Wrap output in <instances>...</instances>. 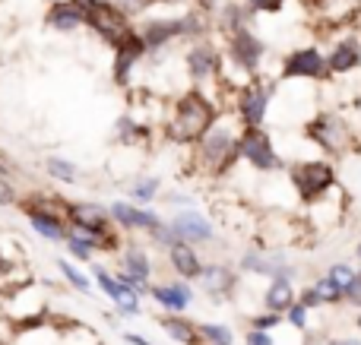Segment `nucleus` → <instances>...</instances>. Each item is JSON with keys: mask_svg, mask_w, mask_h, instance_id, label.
I'll list each match as a JSON object with an SVG mask.
<instances>
[{"mask_svg": "<svg viewBox=\"0 0 361 345\" xmlns=\"http://www.w3.org/2000/svg\"><path fill=\"white\" fill-rule=\"evenodd\" d=\"M212 120H216V111L212 105L197 92H187L184 99L175 105V118L169 124V137L175 143H197L209 133Z\"/></svg>", "mask_w": 361, "mask_h": 345, "instance_id": "obj_1", "label": "nucleus"}, {"mask_svg": "<svg viewBox=\"0 0 361 345\" xmlns=\"http://www.w3.org/2000/svg\"><path fill=\"white\" fill-rule=\"evenodd\" d=\"M292 187L298 190V196L305 203H317L320 196H326L336 187V171L330 162H298L292 171Z\"/></svg>", "mask_w": 361, "mask_h": 345, "instance_id": "obj_2", "label": "nucleus"}, {"mask_svg": "<svg viewBox=\"0 0 361 345\" xmlns=\"http://www.w3.org/2000/svg\"><path fill=\"white\" fill-rule=\"evenodd\" d=\"M238 152H241V137H235L231 124H212L209 133L200 139V158H203V165H209L216 171L225 162H231Z\"/></svg>", "mask_w": 361, "mask_h": 345, "instance_id": "obj_3", "label": "nucleus"}, {"mask_svg": "<svg viewBox=\"0 0 361 345\" xmlns=\"http://www.w3.org/2000/svg\"><path fill=\"white\" fill-rule=\"evenodd\" d=\"M241 156L247 158L254 168H260V171L282 168V158L276 156L273 139H269V133H263L260 127H244V133H241Z\"/></svg>", "mask_w": 361, "mask_h": 345, "instance_id": "obj_4", "label": "nucleus"}, {"mask_svg": "<svg viewBox=\"0 0 361 345\" xmlns=\"http://www.w3.org/2000/svg\"><path fill=\"white\" fill-rule=\"evenodd\" d=\"M86 10V23L92 25L99 35H105L108 42H124L130 32H127V23H124V13L118 6H111L108 0H99V4H82Z\"/></svg>", "mask_w": 361, "mask_h": 345, "instance_id": "obj_5", "label": "nucleus"}, {"mask_svg": "<svg viewBox=\"0 0 361 345\" xmlns=\"http://www.w3.org/2000/svg\"><path fill=\"white\" fill-rule=\"evenodd\" d=\"M307 139H314L324 152H343L349 143V127L336 114H317L307 124Z\"/></svg>", "mask_w": 361, "mask_h": 345, "instance_id": "obj_6", "label": "nucleus"}, {"mask_svg": "<svg viewBox=\"0 0 361 345\" xmlns=\"http://www.w3.org/2000/svg\"><path fill=\"white\" fill-rule=\"evenodd\" d=\"M326 70H330V63H326V57L317 48L292 51L286 57V63H282V76L286 80H320Z\"/></svg>", "mask_w": 361, "mask_h": 345, "instance_id": "obj_7", "label": "nucleus"}, {"mask_svg": "<svg viewBox=\"0 0 361 345\" xmlns=\"http://www.w3.org/2000/svg\"><path fill=\"white\" fill-rule=\"evenodd\" d=\"M171 232L178 234V241H187V244H206L212 241V225L197 213V209H184L171 219Z\"/></svg>", "mask_w": 361, "mask_h": 345, "instance_id": "obj_8", "label": "nucleus"}, {"mask_svg": "<svg viewBox=\"0 0 361 345\" xmlns=\"http://www.w3.org/2000/svg\"><path fill=\"white\" fill-rule=\"evenodd\" d=\"M197 29V19L187 16V19H156V23H146L143 29V42L146 48H156V44L169 42V38L187 35V32Z\"/></svg>", "mask_w": 361, "mask_h": 345, "instance_id": "obj_9", "label": "nucleus"}, {"mask_svg": "<svg viewBox=\"0 0 361 345\" xmlns=\"http://www.w3.org/2000/svg\"><path fill=\"white\" fill-rule=\"evenodd\" d=\"M263 57V42L247 29H238L235 38H231V61L244 70H254Z\"/></svg>", "mask_w": 361, "mask_h": 345, "instance_id": "obj_10", "label": "nucleus"}, {"mask_svg": "<svg viewBox=\"0 0 361 345\" xmlns=\"http://www.w3.org/2000/svg\"><path fill=\"white\" fill-rule=\"evenodd\" d=\"M269 108V86H247L241 92V118L244 127H260Z\"/></svg>", "mask_w": 361, "mask_h": 345, "instance_id": "obj_11", "label": "nucleus"}, {"mask_svg": "<svg viewBox=\"0 0 361 345\" xmlns=\"http://www.w3.org/2000/svg\"><path fill=\"white\" fill-rule=\"evenodd\" d=\"M169 260H171V266H175V272L180 279H200L203 276V260H200V253L193 251L187 241H178V244H171L169 247Z\"/></svg>", "mask_w": 361, "mask_h": 345, "instance_id": "obj_12", "label": "nucleus"}, {"mask_svg": "<svg viewBox=\"0 0 361 345\" xmlns=\"http://www.w3.org/2000/svg\"><path fill=\"white\" fill-rule=\"evenodd\" d=\"M111 215L121 222L124 228H143V232H152L156 234L159 228L165 225L162 219H159L156 213H149V209H133V206H127V203H114L111 206Z\"/></svg>", "mask_w": 361, "mask_h": 345, "instance_id": "obj_13", "label": "nucleus"}, {"mask_svg": "<svg viewBox=\"0 0 361 345\" xmlns=\"http://www.w3.org/2000/svg\"><path fill=\"white\" fill-rule=\"evenodd\" d=\"M149 295L156 298L159 304H162L165 310H171V314H180V310L190 308L193 301V291L187 289L184 282H171V285H152Z\"/></svg>", "mask_w": 361, "mask_h": 345, "instance_id": "obj_14", "label": "nucleus"}, {"mask_svg": "<svg viewBox=\"0 0 361 345\" xmlns=\"http://www.w3.org/2000/svg\"><path fill=\"white\" fill-rule=\"evenodd\" d=\"M25 215H29L32 228H35L42 238L48 241H67V228H63V222L57 219L51 209H38V206H25Z\"/></svg>", "mask_w": 361, "mask_h": 345, "instance_id": "obj_15", "label": "nucleus"}, {"mask_svg": "<svg viewBox=\"0 0 361 345\" xmlns=\"http://www.w3.org/2000/svg\"><path fill=\"white\" fill-rule=\"evenodd\" d=\"M326 63H330L333 73H349V70H355L361 63V44L355 38H345V42H339L336 48L330 51Z\"/></svg>", "mask_w": 361, "mask_h": 345, "instance_id": "obj_16", "label": "nucleus"}, {"mask_svg": "<svg viewBox=\"0 0 361 345\" xmlns=\"http://www.w3.org/2000/svg\"><path fill=\"white\" fill-rule=\"evenodd\" d=\"M263 301H267V310L269 314H288V310L295 308V289L288 279H273L267 289V295H263Z\"/></svg>", "mask_w": 361, "mask_h": 345, "instance_id": "obj_17", "label": "nucleus"}, {"mask_svg": "<svg viewBox=\"0 0 361 345\" xmlns=\"http://www.w3.org/2000/svg\"><path fill=\"white\" fill-rule=\"evenodd\" d=\"M146 51V42H143V35H127L124 42L118 44V63H114V76L118 80H127V73H130V67L137 63V57Z\"/></svg>", "mask_w": 361, "mask_h": 345, "instance_id": "obj_18", "label": "nucleus"}, {"mask_svg": "<svg viewBox=\"0 0 361 345\" xmlns=\"http://www.w3.org/2000/svg\"><path fill=\"white\" fill-rule=\"evenodd\" d=\"M48 23L61 32H70V29L86 23V10H82L80 0H73V4H57L54 10L48 13Z\"/></svg>", "mask_w": 361, "mask_h": 345, "instance_id": "obj_19", "label": "nucleus"}, {"mask_svg": "<svg viewBox=\"0 0 361 345\" xmlns=\"http://www.w3.org/2000/svg\"><path fill=\"white\" fill-rule=\"evenodd\" d=\"M162 330H165V333H169L175 342H180V345H197V342H200V330L193 327L190 320L178 317V314L162 317Z\"/></svg>", "mask_w": 361, "mask_h": 345, "instance_id": "obj_20", "label": "nucleus"}, {"mask_svg": "<svg viewBox=\"0 0 361 345\" xmlns=\"http://www.w3.org/2000/svg\"><path fill=\"white\" fill-rule=\"evenodd\" d=\"M124 272L133 279V282L146 285V279H149V272H152L149 253H146V251H137V247H130V251L124 253Z\"/></svg>", "mask_w": 361, "mask_h": 345, "instance_id": "obj_21", "label": "nucleus"}, {"mask_svg": "<svg viewBox=\"0 0 361 345\" xmlns=\"http://www.w3.org/2000/svg\"><path fill=\"white\" fill-rule=\"evenodd\" d=\"M187 67H190V73L197 76V80H203V76L212 73V67H216V51L206 48V44H197V48L187 54Z\"/></svg>", "mask_w": 361, "mask_h": 345, "instance_id": "obj_22", "label": "nucleus"}, {"mask_svg": "<svg viewBox=\"0 0 361 345\" xmlns=\"http://www.w3.org/2000/svg\"><path fill=\"white\" fill-rule=\"evenodd\" d=\"M314 291H317V298H320V304H339V301H345V291L339 289L336 282H333L330 276H324L320 282H314L311 285Z\"/></svg>", "mask_w": 361, "mask_h": 345, "instance_id": "obj_23", "label": "nucleus"}, {"mask_svg": "<svg viewBox=\"0 0 361 345\" xmlns=\"http://www.w3.org/2000/svg\"><path fill=\"white\" fill-rule=\"evenodd\" d=\"M200 339H209L212 345H231L235 342V333L228 327H219V323H200Z\"/></svg>", "mask_w": 361, "mask_h": 345, "instance_id": "obj_24", "label": "nucleus"}, {"mask_svg": "<svg viewBox=\"0 0 361 345\" xmlns=\"http://www.w3.org/2000/svg\"><path fill=\"white\" fill-rule=\"evenodd\" d=\"M44 168H48L51 177H57V181H63V184H70V181L76 177V168H73V165L63 162V158H57V156L44 158Z\"/></svg>", "mask_w": 361, "mask_h": 345, "instance_id": "obj_25", "label": "nucleus"}, {"mask_svg": "<svg viewBox=\"0 0 361 345\" xmlns=\"http://www.w3.org/2000/svg\"><path fill=\"white\" fill-rule=\"evenodd\" d=\"M326 276H330V279H333V282H336V285H339V289H343V291H345V289H349V285H352V282H355V276H358V272H355V270H352V266H349V263H333V266H330V272H326Z\"/></svg>", "mask_w": 361, "mask_h": 345, "instance_id": "obj_26", "label": "nucleus"}, {"mask_svg": "<svg viewBox=\"0 0 361 345\" xmlns=\"http://www.w3.org/2000/svg\"><path fill=\"white\" fill-rule=\"evenodd\" d=\"M57 270L63 272V279H67V282H73V289H80V291H89V279L82 276V272L76 270V266L70 263V260H57Z\"/></svg>", "mask_w": 361, "mask_h": 345, "instance_id": "obj_27", "label": "nucleus"}, {"mask_svg": "<svg viewBox=\"0 0 361 345\" xmlns=\"http://www.w3.org/2000/svg\"><path fill=\"white\" fill-rule=\"evenodd\" d=\"M156 187H159L156 177H149V181H140L137 187H133V196H137L140 203H149L152 196H156Z\"/></svg>", "mask_w": 361, "mask_h": 345, "instance_id": "obj_28", "label": "nucleus"}, {"mask_svg": "<svg viewBox=\"0 0 361 345\" xmlns=\"http://www.w3.org/2000/svg\"><path fill=\"white\" fill-rule=\"evenodd\" d=\"M67 244H70V253H73V257H80V260H89V257H92V247H89L86 241H80L76 234H70Z\"/></svg>", "mask_w": 361, "mask_h": 345, "instance_id": "obj_29", "label": "nucleus"}, {"mask_svg": "<svg viewBox=\"0 0 361 345\" xmlns=\"http://www.w3.org/2000/svg\"><path fill=\"white\" fill-rule=\"evenodd\" d=\"M286 320L292 323V327L305 330V327H307V308H305V304H295V308L286 314Z\"/></svg>", "mask_w": 361, "mask_h": 345, "instance_id": "obj_30", "label": "nucleus"}, {"mask_svg": "<svg viewBox=\"0 0 361 345\" xmlns=\"http://www.w3.org/2000/svg\"><path fill=\"white\" fill-rule=\"evenodd\" d=\"M279 323H282V314H263V317H254V330H263V333L276 330Z\"/></svg>", "mask_w": 361, "mask_h": 345, "instance_id": "obj_31", "label": "nucleus"}, {"mask_svg": "<svg viewBox=\"0 0 361 345\" xmlns=\"http://www.w3.org/2000/svg\"><path fill=\"white\" fill-rule=\"evenodd\" d=\"M250 6H254L257 13H279L282 10V4H286V0H247Z\"/></svg>", "mask_w": 361, "mask_h": 345, "instance_id": "obj_32", "label": "nucleus"}, {"mask_svg": "<svg viewBox=\"0 0 361 345\" xmlns=\"http://www.w3.org/2000/svg\"><path fill=\"white\" fill-rule=\"evenodd\" d=\"M345 301L355 304V308H361V272L355 276V282H352L349 289H345Z\"/></svg>", "mask_w": 361, "mask_h": 345, "instance_id": "obj_33", "label": "nucleus"}, {"mask_svg": "<svg viewBox=\"0 0 361 345\" xmlns=\"http://www.w3.org/2000/svg\"><path fill=\"white\" fill-rule=\"evenodd\" d=\"M244 342H247V345H273V336L263 333V330H250Z\"/></svg>", "mask_w": 361, "mask_h": 345, "instance_id": "obj_34", "label": "nucleus"}, {"mask_svg": "<svg viewBox=\"0 0 361 345\" xmlns=\"http://www.w3.org/2000/svg\"><path fill=\"white\" fill-rule=\"evenodd\" d=\"M0 203H13V190L4 181H0Z\"/></svg>", "mask_w": 361, "mask_h": 345, "instance_id": "obj_35", "label": "nucleus"}, {"mask_svg": "<svg viewBox=\"0 0 361 345\" xmlns=\"http://www.w3.org/2000/svg\"><path fill=\"white\" fill-rule=\"evenodd\" d=\"M124 339H127V342H133V345H152V342H146L143 336H137V333H124Z\"/></svg>", "mask_w": 361, "mask_h": 345, "instance_id": "obj_36", "label": "nucleus"}, {"mask_svg": "<svg viewBox=\"0 0 361 345\" xmlns=\"http://www.w3.org/2000/svg\"><path fill=\"white\" fill-rule=\"evenodd\" d=\"M326 345H361V339H330Z\"/></svg>", "mask_w": 361, "mask_h": 345, "instance_id": "obj_37", "label": "nucleus"}, {"mask_svg": "<svg viewBox=\"0 0 361 345\" xmlns=\"http://www.w3.org/2000/svg\"><path fill=\"white\" fill-rule=\"evenodd\" d=\"M10 270H13V263H10V260L0 257V276H4V272H10Z\"/></svg>", "mask_w": 361, "mask_h": 345, "instance_id": "obj_38", "label": "nucleus"}, {"mask_svg": "<svg viewBox=\"0 0 361 345\" xmlns=\"http://www.w3.org/2000/svg\"><path fill=\"white\" fill-rule=\"evenodd\" d=\"M355 323H358V330H361V314H358V320H355Z\"/></svg>", "mask_w": 361, "mask_h": 345, "instance_id": "obj_39", "label": "nucleus"}, {"mask_svg": "<svg viewBox=\"0 0 361 345\" xmlns=\"http://www.w3.org/2000/svg\"><path fill=\"white\" fill-rule=\"evenodd\" d=\"M358 257H361V241H358Z\"/></svg>", "mask_w": 361, "mask_h": 345, "instance_id": "obj_40", "label": "nucleus"}]
</instances>
